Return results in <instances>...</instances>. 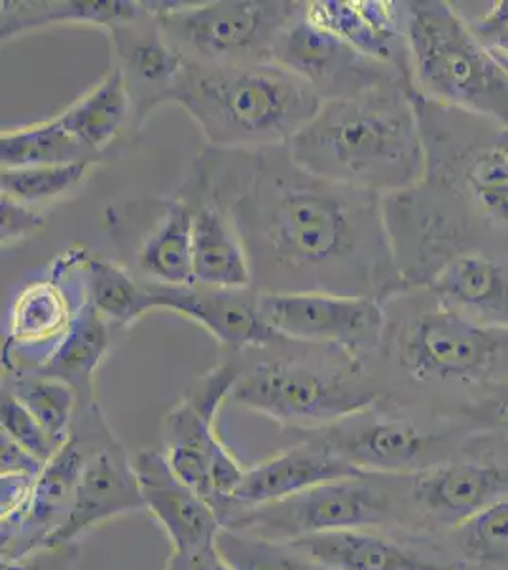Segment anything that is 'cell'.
<instances>
[{
  "instance_id": "obj_18",
  "label": "cell",
  "mask_w": 508,
  "mask_h": 570,
  "mask_svg": "<svg viewBox=\"0 0 508 570\" xmlns=\"http://www.w3.org/2000/svg\"><path fill=\"white\" fill-rule=\"evenodd\" d=\"M155 311H169L192 320L219 341L222 351L245 352L281 341L266 324L252 287L212 285H147Z\"/></svg>"
},
{
  "instance_id": "obj_7",
  "label": "cell",
  "mask_w": 508,
  "mask_h": 570,
  "mask_svg": "<svg viewBox=\"0 0 508 570\" xmlns=\"http://www.w3.org/2000/svg\"><path fill=\"white\" fill-rule=\"evenodd\" d=\"M400 12L414 94L508 128V77L472 37L459 8L445 0H406Z\"/></svg>"
},
{
  "instance_id": "obj_40",
  "label": "cell",
  "mask_w": 508,
  "mask_h": 570,
  "mask_svg": "<svg viewBox=\"0 0 508 570\" xmlns=\"http://www.w3.org/2000/svg\"><path fill=\"white\" fill-rule=\"evenodd\" d=\"M0 448H2V475L37 478L42 472L44 462H40L34 454L21 448L20 443L10 440L8 435L2 434L0 438Z\"/></svg>"
},
{
  "instance_id": "obj_2",
  "label": "cell",
  "mask_w": 508,
  "mask_h": 570,
  "mask_svg": "<svg viewBox=\"0 0 508 570\" xmlns=\"http://www.w3.org/2000/svg\"><path fill=\"white\" fill-rule=\"evenodd\" d=\"M416 98L424 171L384 198L387 233L405 289H418L450 261H508V158L502 126ZM402 289V292H405Z\"/></svg>"
},
{
  "instance_id": "obj_13",
  "label": "cell",
  "mask_w": 508,
  "mask_h": 570,
  "mask_svg": "<svg viewBox=\"0 0 508 570\" xmlns=\"http://www.w3.org/2000/svg\"><path fill=\"white\" fill-rule=\"evenodd\" d=\"M311 434L319 435L340 459L365 475L425 472L442 464L446 443V435L400 413L389 395L372 407Z\"/></svg>"
},
{
  "instance_id": "obj_28",
  "label": "cell",
  "mask_w": 508,
  "mask_h": 570,
  "mask_svg": "<svg viewBox=\"0 0 508 570\" xmlns=\"http://www.w3.org/2000/svg\"><path fill=\"white\" fill-rule=\"evenodd\" d=\"M2 7V42L16 39L18 35L37 31L40 27L59 23L110 29L126 21L137 20L149 10L147 0H103V2H80V0H7Z\"/></svg>"
},
{
  "instance_id": "obj_4",
  "label": "cell",
  "mask_w": 508,
  "mask_h": 570,
  "mask_svg": "<svg viewBox=\"0 0 508 570\" xmlns=\"http://www.w3.org/2000/svg\"><path fill=\"white\" fill-rule=\"evenodd\" d=\"M171 104L192 118L206 147L247 150L289 145L322 101L306 80L270 61L243 67L187 63Z\"/></svg>"
},
{
  "instance_id": "obj_43",
  "label": "cell",
  "mask_w": 508,
  "mask_h": 570,
  "mask_svg": "<svg viewBox=\"0 0 508 570\" xmlns=\"http://www.w3.org/2000/svg\"><path fill=\"white\" fill-rule=\"evenodd\" d=\"M494 58L499 61V66H501L502 71H505V75L508 77V58H501V56H494Z\"/></svg>"
},
{
  "instance_id": "obj_25",
  "label": "cell",
  "mask_w": 508,
  "mask_h": 570,
  "mask_svg": "<svg viewBox=\"0 0 508 570\" xmlns=\"http://www.w3.org/2000/svg\"><path fill=\"white\" fill-rule=\"evenodd\" d=\"M289 544L329 570H450L372 529L322 532Z\"/></svg>"
},
{
  "instance_id": "obj_5",
  "label": "cell",
  "mask_w": 508,
  "mask_h": 570,
  "mask_svg": "<svg viewBox=\"0 0 508 570\" xmlns=\"http://www.w3.org/2000/svg\"><path fill=\"white\" fill-rule=\"evenodd\" d=\"M257 362L243 357L230 402L281 426L317 432L357 415L387 397L367 363L327 344L281 338Z\"/></svg>"
},
{
  "instance_id": "obj_16",
  "label": "cell",
  "mask_w": 508,
  "mask_h": 570,
  "mask_svg": "<svg viewBox=\"0 0 508 570\" xmlns=\"http://www.w3.org/2000/svg\"><path fill=\"white\" fill-rule=\"evenodd\" d=\"M145 512L136 464L101 416L64 525L46 550L72 546L86 532L128 513Z\"/></svg>"
},
{
  "instance_id": "obj_3",
  "label": "cell",
  "mask_w": 508,
  "mask_h": 570,
  "mask_svg": "<svg viewBox=\"0 0 508 570\" xmlns=\"http://www.w3.org/2000/svg\"><path fill=\"white\" fill-rule=\"evenodd\" d=\"M289 150L311 174L384 198L412 187L424 171L412 85L391 80L355 98L325 101Z\"/></svg>"
},
{
  "instance_id": "obj_38",
  "label": "cell",
  "mask_w": 508,
  "mask_h": 570,
  "mask_svg": "<svg viewBox=\"0 0 508 570\" xmlns=\"http://www.w3.org/2000/svg\"><path fill=\"white\" fill-rule=\"evenodd\" d=\"M472 37L494 56L508 58V0H497L478 18H465Z\"/></svg>"
},
{
  "instance_id": "obj_35",
  "label": "cell",
  "mask_w": 508,
  "mask_h": 570,
  "mask_svg": "<svg viewBox=\"0 0 508 570\" xmlns=\"http://www.w3.org/2000/svg\"><path fill=\"white\" fill-rule=\"evenodd\" d=\"M464 529V550L472 561L508 564V497L470 519Z\"/></svg>"
},
{
  "instance_id": "obj_26",
  "label": "cell",
  "mask_w": 508,
  "mask_h": 570,
  "mask_svg": "<svg viewBox=\"0 0 508 570\" xmlns=\"http://www.w3.org/2000/svg\"><path fill=\"white\" fill-rule=\"evenodd\" d=\"M74 312L58 279H42L26 287L13 306L12 324L2 351L7 371L12 370L20 354L34 351L40 356L42 351L44 360L50 356L71 327Z\"/></svg>"
},
{
  "instance_id": "obj_12",
  "label": "cell",
  "mask_w": 508,
  "mask_h": 570,
  "mask_svg": "<svg viewBox=\"0 0 508 570\" xmlns=\"http://www.w3.org/2000/svg\"><path fill=\"white\" fill-rule=\"evenodd\" d=\"M266 324L289 341L327 344L370 367L386 331V306L367 297L332 293H260Z\"/></svg>"
},
{
  "instance_id": "obj_17",
  "label": "cell",
  "mask_w": 508,
  "mask_h": 570,
  "mask_svg": "<svg viewBox=\"0 0 508 570\" xmlns=\"http://www.w3.org/2000/svg\"><path fill=\"white\" fill-rule=\"evenodd\" d=\"M112 61L128 90L133 120L131 131H141L152 112L171 104L175 86L187 66L179 50L169 42L156 16L155 2L149 12L126 21L109 31Z\"/></svg>"
},
{
  "instance_id": "obj_1",
  "label": "cell",
  "mask_w": 508,
  "mask_h": 570,
  "mask_svg": "<svg viewBox=\"0 0 508 570\" xmlns=\"http://www.w3.org/2000/svg\"><path fill=\"white\" fill-rule=\"evenodd\" d=\"M232 220L258 293H332L386 305L405 289L384 196L268 149L203 147L190 166Z\"/></svg>"
},
{
  "instance_id": "obj_8",
  "label": "cell",
  "mask_w": 508,
  "mask_h": 570,
  "mask_svg": "<svg viewBox=\"0 0 508 570\" xmlns=\"http://www.w3.org/2000/svg\"><path fill=\"white\" fill-rule=\"evenodd\" d=\"M298 0L155 2L169 42L187 63L243 67L273 61L277 39L306 10Z\"/></svg>"
},
{
  "instance_id": "obj_37",
  "label": "cell",
  "mask_w": 508,
  "mask_h": 570,
  "mask_svg": "<svg viewBox=\"0 0 508 570\" xmlns=\"http://www.w3.org/2000/svg\"><path fill=\"white\" fill-rule=\"evenodd\" d=\"M0 220H2V249L18 246L29 240L44 228L46 219L42 209L32 208L8 196L0 198Z\"/></svg>"
},
{
  "instance_id": "obj_27",
  "label": "cell",
  "mask_w": 508,
  "mask_h": 570,
  "mask_svg": "<svg viewBox=\"0 0 508 570\" xmlns=\"http://www.w3.org/2000/svg\"><path fill=\"white\" fill-rule=\"evenodd\" d=\"M112 343V324L82 298V305L74 312V318L63 338L46 357L37 373L52 376L69 384L77 392L80 405L96 402L93 384L97 370L109 354Z\"/></svg>"
},
{
  "instance_id": "obj_22",
  "label": "cell",
  "mask_w": 508,
  "mask_h": 570,
  "mask_svg": "<svg viewBox=\"0 0 508 570\" xmlns=\"http://www.w3.org/2000/svg\"><path fill=\"white\" fill-rule=\"evenodd\" d=\"M177 193L192 209V284L252 287L249 261L232 220L192 169Z\"/></svg>"
},
{
  "instance_id": "obj_32",
  "label": "cell",
  "mask_w": 508,
  "mask_h": 570,
  "mask_svg": "<svg viewBox=\"0 0 508 570\" xmlns=\"http://www.w3.org/2000/svg\"><path fill=\"white\" fill-rule=\"evenodd\" d=\"M2 390L12 394L53 440L59 443L69 440L80 407L77 392L69 384L40 375L37 371H26L4 375Z\"/></svg>"
},
{
  "instance_id": "obj_9",
  "label": "cell",
  "mask_w": 508,
  "mask_h": 570,
  "mask_svg": "<svg viewBox=\"0 0 508 570\" xmlns=\"http://www.w3.org/2000/svg\"><path fill=\"white\" fill-rule=\"evenodd\" d=\"M241 373L236 352L207 371L163 419V453L180 480L192 487L225 521L230 499L247 468L236 459L219 432L220 409Z\"/></svg>"
},
{
  "instance_id": "obj_33",
  "label": "cell",
  "mask_w": 508,
  "mask_h": 570,
  "mask_svg": "<svg viewBox=\"0 0 508 570\" xmlns=\"http://www.w3.org/2000/svg\"><path fill=\"white\" fill-rule=\"evenodd\" d=\"M97 163L61 164L39 168L0 169L2 196L42 209L69 200L84 188Z\"/></svg>"
},
{
  "instance_id": "obj_23",
  "label": "cell",
  "mask_w": 508,
  "mask_h": 570,
  "mask_svg": "<svg viewBox=\"0 0 508 570\" xmlns=\"http://www.w3.org/2000/svg\"><path fill=\"white\" fill-rule=\"evenodd\" d=\"M412 478L419 508L451 525H465L508 497V466L496 462H442Z\"/></svg>"
},
{
  "instance_id": "obj_42",
  "label": "cell",
  "mask_w": 508,
  "mask_h": 570,
  "mask_svg": "<svg viewBox=\"0 0 508 570\" xmlns=\"http://www.w3.org/2000/svg\"><path fill=\"white\" fill-rule=\"evenodd\" d=\"M499 142H501V149L505 150V155H507L508 158V128H502Z\"/></svg>"
},
{
  "instance_id": "obj_6",
  "label": "cell",
  "mask_w": 508,
  "mask_h": 570,
  "mask_svg": "<svg viewBox=\"0 0 508 570\" xmlns=\"http://www.w3.org/2000/svg\"><path fill=\"white\" fill-rule=\"evenodd\" d=\"M378 354L418 386L489 390L508 386V330L486 327L440 305L429 287L405 289L386 305Z\"/></svg>"
},
{
  "instance_id": "obj_14",
  "label": "cell",
  "mask_w": 508,
  "mask_h": 570,
  "mask_svg": "<svg viewBox=\"0 0 508 570\" xmlns=\"http://www.w3.org/2000/svg\"><path fill=\"white\" fill-rule=\"evenodd\" d=\"M101 416L97 402L78 407L74 424L80 432L71 428L67 443L37 475L23 515L12 525L2 527V563L46 550L64 525Z\"/></svg>"
},
{
  "instance_id": "obj_39",
  "label": "cell",
  "mask_w": 508,
  "mask_h": 570,
  "mask_svg": "<svg viewBox=\"0 0 508 570\" xmlns=\"http://www.w3.org/2000/svg\"><path fill=\"white\" fill-rule=\"evenodd\" d=\"M163 570H232V567L220 556L217 544H209L193 550H171Z\"/></svg>"
},
{
  "instance_id": "obj_41",
  "label": "cell",
  "mask_w": 508,
  "mask_h": 570,
  "mask_svg": "<svg viewBox=\"0 0 508 570\" xmlns=\"http://www.w3.org/2000/svg\"><path fill=\"white\" fill-rule=\"evenodd\" d=\"M482 409L486 413H491V421L496 422L497 426L508 430V386L491 395Z\"/></svg>"
},
{
  "instance_id": "obj_11",
  "label": "cell",
  "mask_w": 508,
  "mask_h": 570,
  "mask_svg": "<svg viewBox=\"0 0 508 570\" xmlns=\"http://www.w3.org/2000/svg\"><path fill=\"white\" fill-rule=\"evenodd\" d=\"M110 240L145 285L192 284V209L179 193L107 209Z\"/></svg>"
},
{
  "instance_id": "obj_30",
  "label": "cell",
  "mask_w": 508,
  "mask_h": 570,
  "mask_svg": "<svg viewBox=\"0 0 508 570\" xmlns=\"http://www.w3.org/2000/svg\"><path fill=\"white\" fill-rule=\"evenodd\" d=\"M82 295L109 324L131 327L155 311L147 285L120 263L86 259L82 263Z\"/></svg>"
},
{
  "instance_id": "obj_34",
  "label": "cell",
  "mask_w": 508,
  "mask_h": 570,
  "mask_svg": "<svg viewBox=\"0 0 508 570\" xmlns=\"http://www.w3.org/2000/svg\"><path fill=\"white\" fill-rule=\"evenodd\" d=\"M215 544L232 570H329L289 542L233 531L228 527L220 529Z\"/></svg>"
},
{
  "instance_id": "obj_29",
  "label": "cell",
  "mask_w": 508,
  "mask_h": 570,
  "mask_svg": "<svg viewBox=\"0 0 508 570\" xmlns=\"http://www.w3.org/2000/svg\"><path fill=\"white\" fill-rule=\"evenodd\" d=\"M58 120L86 149L103 155L131 131L133 110L120 72L110 67L90 91L59 112Z\"/></svg>"
},
{
  "instance_id": "obj_21",
  "label": "cell",
  "mask_w": 508,
  "mask_h": 570,
  "mask_svg": "<svg viewBox=\"0 0 508 570\" xmlns=\"http://www.w3.org/2000/svg\"><path fill=\"white\" fill-rule=\"evenodd\" d=\"M311 23L340 37L367 58L410 80V50L400 2L392 0H316L308 2ZM412 85V80H410Z\"/></svg>"
},
{
  "instance_id": "obj_15",
  "label": "cell",
  "mask_w": 508,
  "mask_h": 570,
  "mask_svg": "<svg viewBox=\"0 0 508 570\" xmlns=\"http://www.w3.org/2000/svg\"><path fill=\"white\" fill-rule=\"evenodd\" d=\"M273 61L306 80L322 104L355 98L391 80L410 82L391 67L367 58L346 40L311 23L306 10L279 35Z\"/></svg>"
},
{
  "instance_id": "obj_36",
  "label": "cell",
  "mask_w": 508,
  "mask_h": 570,
  "mask_svg": "<svg viewBox=\"0 0 508 570\" xmlns=\"http://www.w3.org/2000/svg\"><path fill=\"white\" fill-rule=\"evenodd\" d=\"M0 419H2L0 421L2 422V434L8 435L16 443H20L21 448L27 449L44 464L52 461L59 449L67 443V441L59 443L53 440L52 435L48 434L37 419L12 394H8L7 390H2Z\"/></svg>"
},
{
  "instance_id": "obj_24",
  "label": "cell",
  "mask_w": 508,
  "mask_h": 570,
  "mask_svg": "<svg viewBox=\"0 0 508 570\" xmlns=\"http://www.w3.org/2000/svg\"><path fill=\"white\" fill-rule=\"evenodd\" d=\"M427 287L440 305L459 316L508 330V261L484 255L457 257Z\"/></svg>"
},
{
  "instance_id": "obj_19",
  "label": "cell",
  "mask_w": 508,
  "mask_h": 570,
  "mask_svg": "<svg viewBox=\"0 0 508 570\" xmlns=\"http://www.w3.org/2000/svg\"><path fill=\"white\" fill-rule=\"evenodd\" d=\"M360 475L365 473L340 459L319 435H309L308 440L283 449L281 453L258 462L257 466L247 468L243 480L230 499L225 521L233 513L273 504L325 483Z\"/></svg>"
},
{
  "instance_id": "obj_20",
  "label": "cell",
  "mask_w": 508,
  "mask_h": 570,
  "mask_svg": "<svg viewBox=\"0 0 508 570\" xmlns=\"http://www.w3.org/2000/svg\"><path fill=\"white\" fill-rule=\"evenodd\" d=\"M133 464L145 512L166 532L171 550L215 544L222 519L206 499L180 480L163 451L142 449Z\"/></svg>"
},
{
  "instance_id": "obj_31",
  "label": "cell",
  "mask_w": 508,
  "mask_h": 570,
  "mask_svg": "<svg viewBox=\"0 0 508 570\" xmlns=\"http://www.w3.org/2000/svg\"><path fill=\"white\" fill-rule=\"evenodd\" d=\"M97 158L99 156L64 130L58 117L21 128H7L0 136V163L4 169L61 166L88 160L97 163Z\"/></svg>"
},
{
  "instance_id": "obj_10",
  "label": "cell",
  "mask_w": 508,
  "mask_h": 570,
  "mask_svg": "<svg viewBox=\"0 0 508 570\" xmlns=\"http://www.w3.org/2000/svg\"><path fill=\"white\" fill-rule=\"evenodd\" d=\"M365 478L332 481L273 504L233 513L222 527L292 542L322 532L384 525L392 518L391 499Z\"/></svg>"
}]
</instances>
